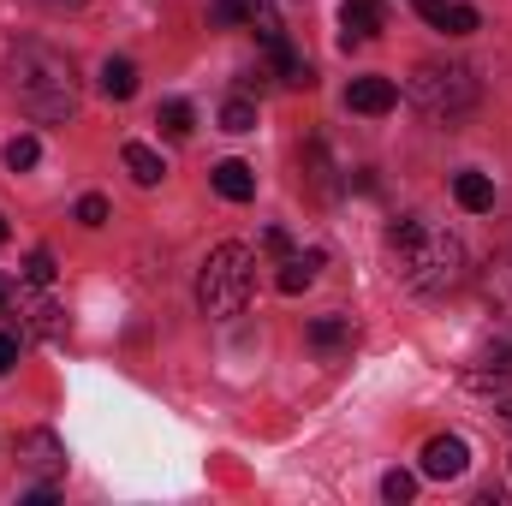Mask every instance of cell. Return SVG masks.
Masks as SVG:
<instances>
[{
    "label": "cell",
    "mask_w": 512,
    "mask_h": 506,
    "mask_svg": "<svg viewBox=\"0 0 512 506\" xmlns=\"http://www.w3.org/2000/svg\"><path fill=\"white\" fill-rule=\"evenodd\" d=\"M387 251H393V274L411 292H423V298L453 292L465 280V245H459V233L441 227V221H429V215H399L387 227Z\"/></svg>",
    "instance_id": "1"
},
{
    "label": "cell",
    "mask_w": 512,
    "mask_h": 506,
    "mask_svg": "<svg viewBox=\"0 0 512 506\" xmlns=\"http://www.w3.org/2000/svg\"><path fill=\"white\" fill-rule=\"evenodd\" d=\"M6 90L18 96V108L42 126H66L78 114V72L60 48L48 42H12L6 48Z\"/></svg>",
    "instance_id": "2"
},
{
    "label": "cell",
    "mask_w": 512,
    "mask_h": 506,
    "mask_svg": "<svg viewBox=\"0 0 512 506\" xmlns=\"http://www.w3.org/2000/svg\"><path fill=\"white\" fill-rule=\"evenodd\" d=\"M251 292H256V256L245 245H215L203 274H197V310L227 322L251 304Z\"/></svg>",
    "instance_id": "3"
},
{
    "label": "cell",
    "mask_w": 512,
    "mask_h": 506,
    "mask_svg": "<svg viewBox=\"0 0 512 506\" xmlns=\"http://www.w3.org/2000/svg\"><path fill=\"white\" fill-rule=\"evenodd\" d=\"M411 102L429 114V120H465L477 102H483V84H477V72L471 66H459V60H423L417 72H411Z\"/></svg>",
    "instance_id": "4"
},
{
    "label": "cell",
    "mask_w": 512,
    "mask_h": 506,
    "mask_svg": "<svg viewBox=\"0 0 512 506\" xmlns=\"http://www.w3.org/2000/svg\"><path fill=\"white\" fill-rule=\"evenodd\" d=\"M18 465H24L30 477H42V483H60V477H66V447H60V435H54V429L18 435Z\"/></svg>",
    "instance_id": "5"
},
{
    "label": "cell",
    "mask_w": 512,
    "mask_h": 506,
    "mask_svg": "<svg viewBox=\"0 0 512 506\" xmlns=\"http://www.w3.org/2000/svg\"><path fill=\"white\" fill-rule=\"evenodd\" d=\"M209 24H245V30H256V36H262V42L286 36V30H280L274 0H215V6H209Z\"/></svg>",
    "instance_id": "6"
},
{
    "label": "cell",
    "mask_w": 512,
    "mask_h": 506,
    "mask_svg": "<svg viewBox=\"0 0 512 506\" xmlns=\"http://www.w3.org/2000/svg\"><path fill=\"white\" fill-rule=\"evenodd\" d=\"M465 465H471V447H465L459 435H435V441L423 447V477H435V483L465 477Z\"/></svg>",
    "instance_id": "7"
},
{
    "label": "cell",
    "mask_w": 512,
    "mask_h": 506,
    "mask_svg": "<svg viewBox=\"0 0 512 506\" xmlns=\"http://www.w3.org/2000/svg\"><path fill=\"white\" fill-rule=\"evenodd\" d=\"M417 18L435 24V30H447V36H471V30H483L477 6H465V0H417Z\"/></svg>",
    "instance_id": "8"
},
{
    "label": "cell",
    "mask_w": 512,
    "mask_h": 506,
    "mask_svg": "<svg viewBox=\"0 0 512 506\" xmlns=\"http://www.w3.org/2000/svg\"><path fill=\"white\" fill-rule=\"evenodd\" d=\"M382 36V0H346L340 6V42L358 48V42H376Z\"/></svg>",
    "instance_id": "9"
},
{
    "label": "cell",
    "mask_w": 512,
    "mask_h": 506,
    "mask_svg": "<svg viewBox=\"0 0 512 506\" xmlns=\"http://www.w3.org/2000/svg\"><path fill=\"white\" fill-rule=\"evenodd\" d=\"M393 102H399V84L393 78H352V90H346V108L352 114H370V120L387 114Z\"/></svg>",
    "instance_id": "10"
},
{
    "label": "cell",
    "mask_w": 512,
    "mask_h": 506,
    "mask_svg": "<svg viewBox=\"0 0 512 506\" xmlns=\"http://www.w3.org/2000/svg\"><path fill=\"white\" fill-rule=\"evenodd\" d=\"M262 48H268V66L280 72V84H292V90H310V84H316L310 60H304V54H298L286 36H274V42H262Z\"/></svg>",
    "instance_id": "11"
},
{
    "label": "cell",
    "mask_w": 512,
    "mask_h": 506,
    "mask_svg": "<svg viewBox=\"0 0 512 506\" xmlns=\"http://www.w3.org/2000/svg\"><path fill=\"white\" fill-rule=\"evenodd\" d=\"M209 179H215V191H221L227 203H251V197H256V173H251V161H221V167H215Z\"/></svg>",
    "instance_id": "12"
},
{
    "label": "cell",
    "mask_w": 512,
    "mask_h": 506,
    "mask_svg": "<svg viewBox=\"0 0 512 506\" xmlns=\"http://www.w3.org/2000/svg\"><path fill=\"white\" fill-rule=\"evenodd\" d=\"M453 197H459L465 215H489V209H495V185H489V173H459V179H453Z\"/></svg>",
    "instance_id": "13"
},
{
    "label": "cell",
    "mask_w": 512,
    "mask_h": 506,
    "mask_svg": "<svg viewBox=\"0 0 512 506\" xmlns=\"http://www.w3.org/2000/svg\"><path fill=\"white\" fill-rule=\"evenodd\" d=\"M102 96L108 102H131L137 96V66H131L126 54H108L102 60Z\"/></svg>",
    "instance_id": "14"
},
{
    "label": "cell",
    "mask_w": 512,
    "mask_h": 506,
    "mask_svg": "<svg viewBox=\"0 0 512 506\" xmlns=\"http://www.w3.org/2000/svg\"><path fill=\"white\" fill-rule=\"evenodd\" d=\"M316 268H322V251H304V256H286L280 262V274H274V286L286 292V298H298L310 280H316Z\"/></svg>",
    "instance_id": "15"
},
{
    "label": "cell",
    "mask_w": 512,
    "mask_h": 506,
    "mask_svg": "<svg viewBox=\"0 0 512 506\" xmlns=\"http://www.w3.org/2000/svg\"><path fill=\"white\" fill-rule=\"evenodd\" d=\"M120 155H126V173L137 179V185H161V179H167V161H161L149 143H126Z\"/></svg>",
    "instance_id": "16"
},
{
    "label": "cell",
    "mask_w": 512,
    "mask_h": 506,
    "mask_svg": "<svg viewBox=\"0 0 512 506\" xmlns=\"http://www.w3.org/2000/svg\"><path fill=\"white\" fill-rule=\"evenodd\" d=\"M310 346H316V352L352 346V322H346V316H316V322H310Z\"/></svg>",
    "instance_id": "17"
},
{
    "label": "cell",
    "mask_w": 512,
    "mask_h": 506,
    "mask_svg": "<svg viewBox=\"0 0 512 506\" xmlns=\"http://www.w3.org/2000/svg\"><path fill=\"white\" fill-rule=\"evenodd\" d=\"M155 126L167 131V137H191V126H197V108L173 96V102H161V114H155Z\"/></svg>",
    "instance_id": "18"
},
{
    "label": "cell",
    "mask_w": 512,
    "mask_h": 506,
    "mask_svg": "<svg viewBox=\"0 0 512 506\" xmlns=\"http://www.w3.org/2000/svg\"><path fill=\"white\" fill-rule=\"evenodd\" d=\"M221 131H256V102H245V96H233L227 108H221Z\"/></svg>",
    "instance_id": "19"
},
{
    "label": "cell",
    "mask_w": 512,
    "mask_h": 506,
    "mask_svg": "<svg viewBox=\"0 0 512 506\" xmlns=\"http://www.w3.org/2000/svg\"><path fill=\"white\" fill-rule=\"evenodd\" d=\"M36 161H42V143H36V137H12V143H6V167H12V173H30Z\"/></svg>",
    "instance_id": "20"
},
{
    "label": "cell",
    "mask_w": 512,
    "mask_h": 506,
    "mask_svg": "<svg viewBox=\"0 0 512 506\" xmlns=\"http://www.w3.org/2000/svg\"><path fill=\"white\" fill-rule=\"evenodd\" d=\"M382 495L393 506H405L411 495H417V477H411V471H387V477H382Z\"/></svg>",
    "instance_id": "21"
},
{
    "label": "cell",
    "mask_w": 512,
    "mask_h": 506,
    "mask_svg": "<svg viewBox=\"0 0 512 506\" xmlns=\"http://www.w3.org/2000/svg\"><path fill=\"white\" fill-rule=\"evenodd\" d=\"M24 280H30V286H48V280H54V256L30 251V256H24Z\"/></svg>",
    "instance_id": "22"
},
{
    "label": "cell",
    "mask_w": 512,
    "mask_h": 506,
    "mask_svg": "<svg viewBox=\"0 0 512 506\" xmlns=\"http://www.w3.org/2000/svg\"><path fill=\"white\" fill-rule=\"evenodd\" d=\"M78 221L84 227H102L108 221V197H78Z\"/></svg>",
    "instance_id": "23"
},
{
    "label": "cell",
    "mask_w": 512,
    "mask_h": 506,
    "mask_svg": "<svg viewBox=\"0 0 512 506\" xmlns=\"http://www.w3.org/2000/svg\"><path fill=\"white\" fill-rule=\"evenodd\" d=\"M18 364V334H0V376Z\"/></svg>",
    "instance_id": "24"
},
{
    "label": "cell",
    "mask_w": 512,
    "mask_h": 506,
    "mask_svg": "<svg viewBox=\"0 0 512 506\" xmlns=\"http://www.w3.org/2000/svg\"><path fill=\"white\" fill-rule=\"evenodd\" d=\"M262 245H268V251H280V256L292 251V239H286V233H280V227H268V233H262Z\"/></svg>",
    "instance_id": "25"
},
{
    "label": "cell",
    "mask_w": 512,
    "mask_h": 506,
    "mask_svg": "<svg viewBox=\"0 0 512 506\" xmlns=\"http://www.w3.org/2000/svg\"><path fill=\"white\" fill-rule=\"evenodd\" d=\"M6 304H12V280H0V310H6Z\"/></svg>",
    "instance_id": "26"
},
{
    "label": "cell",
    "mask_w": 512,
    "mask_h": 506,
    "mask_svg": "<svg viewBox=\"0 0 512 506\" xmlns=\"http://www.w3.org/2000/svg\"><path fill=\"white\" fill-rule=\"evenodd\" d=\"M6 239H12V227H6V215H0V245H6Z\"/></svg>",
    "instance_id": "27"
},
{
    "label": "cell",
    "mask_w": 512,
    "mask_h": 506,
    "mask_svg": "<svg viewBox=\"0 0 512 506\" xmlns=\"http://www.w3.org/2000/svg\"><path fill=\"white\" fill-rule=\"evenodd\" d=\"M42 6H78V0H42Z\"/></svg>",
    "instance_id": "28"
},
{
    "label": "cell",
    "mask_w": 512,
    "mask_h": 506,
    "mask_svg": "<svg viewBox=\"0 0 512 506\" xmlns=\"http://www.w3.org/2000/svg\"><path fill=\"white\" fill-rule=\"evenodd\" d=\"M501 417H507V423H512V399H507V405H501Z\"/></svg>",
    "instance_id": "29"
}]
</instances>
